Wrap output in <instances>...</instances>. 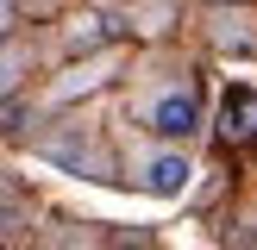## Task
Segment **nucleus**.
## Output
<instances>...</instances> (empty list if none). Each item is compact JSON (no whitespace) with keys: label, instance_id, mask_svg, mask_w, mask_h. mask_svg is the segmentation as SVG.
<instances>
[{"label":"nucleus","instance_id":"f257e3e1","mask_svg":"<svg viewBox=\"0 0 257 250\" xmlns=\"http://www.w3.org/2000/svg\"><path fill=\"white\" fill-rule=\"evenodd\" d=\"M188 175H195V162L182 156V150H151L145 162H138V182L151 188V194H163V200H176L188 188Z\"/></svg>","mask_w":257,"mask_h":250},{"label":"nucleus","instance_id":"f03ea898","mask_svg":"<svg viewBox=\"0 0 257 250\" xmlns=\"http://www.w3.org/2000/svg\"><path fill=\"white\" fill-rule=\"evenodd\" d=\"M195 125H201L195 94H163L157 106H151V132H157V138H188Z\"/></svg>","mask_w":257,"mask_h":250},{"label":"nucleus","instance_id":"7ed1b4c3","mask_svg":"<svg viewBox=\"0 0 257 250\" xmlns=\"http://www.w3.org/2000/svg\"><path fill=\"white\" fill-rule=\"evenodd\" d=\"M220 132L226 138H251L257 132V88H226V100H220Z\"/></svg>","mask_w":257,"mask_h":250},{"label":"nucleus","instance_id":"20e7f679","mask_svg":"<svg viewBox=\"0 0 257 250\" xmlns=\"http://www.w3.org/2000/svg\"><path fill=\"white\" fill-rule=\"evenodd\" d=\"M88 44H100V19H82L69 32V50H88Z\"/></svg>","mask_w":257,"mask_h":250},{"label":"nucleus","instance_id":"39448f33","mask_svg":"<svg viewBox=\"0 0 257 250\" xmlns=\"http://www.w3.org/2000/svg\"><path fill=\"white\" fill-rule=\"evenodd\" d=\"M13 69H19V50H13V44H7V38H0V88H7V82H13Z\"/></svg>","mask_w":257,"mask_h":250},{"label":"nucleus","instance_id":"423d86ee","mask_svg":"<svg viewBox=\"0 0 257 250\" xmlns=\"http://www.w3.org/2000/svg\"><path fill=\"white\" fill-rule=\"evenodd\" d=\"M7 6H13V0H0V12H7Z\"/></svg>","mask_w":257,"mask_h":250}]
</instances>
